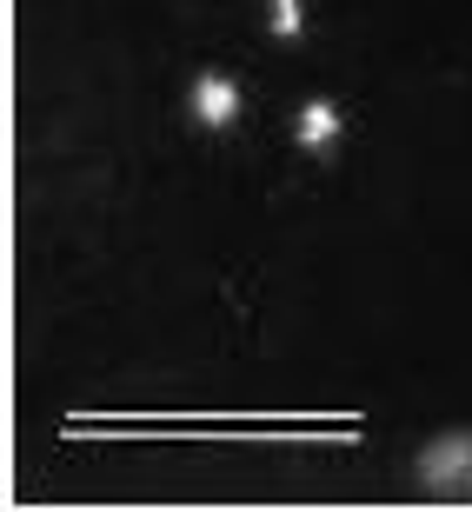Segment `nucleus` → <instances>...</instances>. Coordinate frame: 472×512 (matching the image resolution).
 <instances>
[{
  "label": "nucleus",
  "mask_w": 472,
  "mask_h": 512,
  "mask_svg": "<svg viewBox=\"0 0 472 512\" xmlns=\"http://www.w3.org/2000/svg\"><path fill=\"white\" fill-rule=\"evenodd\" d=\"M413 479L433 499H472V433H466V426H459V433L426 439L419 459H413Z\"/></svg>",
  "instance_id": "f257e3e1"
},
{
  "label": "nucleus",
  "mask_w": 472,
  "mask_h": 512,
  "mask_svg": "<svg viewBox=\"0 0 472 512\" xmlns=\"http://www.w3.org/2000/svg\"><path fill=\"white\" fill-rule=\"evenodd\" d=\"M193 120L207 133H227L233 120H240V87H233L227 74H200L193 80Z\"/></svg>",
  "instance_id": "f03ea898"
},
{
  "label": "nucleus",
  "mask_w": 472,
  "mask_h": 512,
  "mask_svg": "<svg viewBox=\"0 0 472 512\" xmlns=\"http://www.w3.org/2000/svg\"><path fill=\"white\" fill-rule=\"evenodd\" d=\"M293 140H300L306 153H326L340 140V107H333V100H306L300 120H293Z\"/></svg>",
  "instance_id": "7ed1b4c3"
},
{
  "label": "nucleus",
  "mask_w": 472,
  "mask_h": 512,
  "mask_svg": "<svg viewBox=\"0 0 472 512\" xmlns=\"http://www.w3.org/2000/svg\"><path fill=\"white\" fill-rule=\"evenodd\" d=\"M306 7H313V0H273V14H266V20H273V34L293 40L306 27Z\"/></svg>",
  "instance_id": "20e7f679"
}]
</instances>
